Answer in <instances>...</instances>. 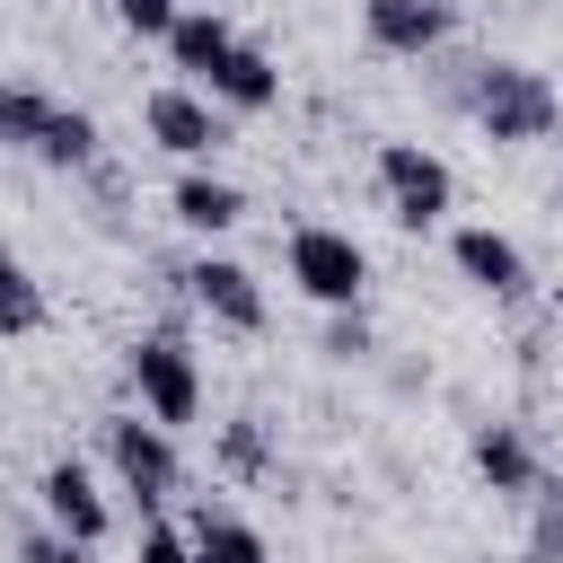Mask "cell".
<instances>
[{"label":"cell","instance_id":"obj_19","mask_svg":"<svg viewBox=\"0 0 563 563\" xmlns=\"http://www.w3.org/2000/svg\"><path fill=\"white\" fill-rule=\"evenodd\" d=\"M114 18H123L132 35H167V26L185 18V0H114Z\"/></svg>","mask_w":563,"mask_h":563},{"label":"cell","instance_id":"obj_15","mask_svg":"<svg viewBox=\"0 0 563 563\" xmlns=\"http://www.w3.org/2000/svg\"><path fill=\"white\" fill-rule=\"evenodd\" d=\"M194 563H273V554H264V537H255L246 519L202 510V519H194Z\"/></svg>","mask_w":563,"mask_h":563},{"label":"cell","instance_id":"obj_5","mask_svg":"<svg viewBox=\"0 0 563 563\" xmlns=\"http://www.w3.org/2000/svg\"><path fill=\"white\" fill-rule=\"evenodd\" d=\"M106 449H114V475H123L141 501H167V493H176V440H167V422L123 413V422H106Z\"/></svg>","mask_w":563,"mask_h":563},{"label":"cell","instance_id":"obj_14","mask_svg":"<svg viewBox=\"0 0 563 563\" xmlns=\"http://www.w3.org/2000/svg\"><path fill=\"white\" fill-rule=\"evenodd\" d=\"M475 475H484L493 493H528V484H537V457H528V440H519L510 422H484V431H475Z\"/></svg>","mask_w":563,"mask_h":563},{"label":"cell","instance_id":"obj_22","mask_svg":"<svg viewBox=\"0 0 563 563\" xmlns=\"http://www.w3.org/2000/svg\"><path fill=\"white\" fill-rule=\"evenodd\" d=\"M220 457H229L238 475H246V466H264V431H255V422H229V440H220Z\"/></svg>","mask_w":563,"mask_h":563},{"label":"cell","instance_id":"obj_8","mask_svg":"<svg viewBox=\"0 0 563 563\" xmlns=\"http://www.w3.org/2000/svg\"><path fill=\"white\" fill-rule=\"evenodd\" d=\"M141 123H150V141L176 150V158H211V150H220V114H211L202 97H185V88H158V97L141 106Z\"/></svg>","mask_w":563,"mask_h":563},{"label":"cell","instance_id":"obj_9","mask_svg":"<svg viewBox=\"0 0 563 563\" xmlns=\"http://www.w3.org/2000/svg\"><path fill=\"white\" fill-rule=\"evenodd\" d=\"M449 255H457V273H466L475 290H493V299H519V290H528V255H519V238H501V229H457Z\"/></svg>","mask_w":563,"mask_h":563},{"label":"cell","instance_id":"obj_4","mask_svg":"<svg viewBox=\"0 0 563 563\" xmlns=\"http://www.w3.org/2000/svg\"><path fill=\"white\" fill-rule=\"evenodd\" d=\"M378 185H387V202H396L405 229H431V220L449 211V194H457L449 167H440L422 141H387V150H378Z\"/></svg>","mask_w":563,"mask_h":563},{"label":"cell","instance_id":"obj_6","mask_svg":"<svg viewBox=\"0 0 563 563\" xmlns=\"http://www.w3.org/2000/svg\"><path fill=\"white\" fill-rule=\"evenodd\" d=\"M361 26H369L378 53H431L457 26V9L449 0H361Z\"/></svg>","mask_w":563,"mask_h":563},{"label":"cell","instance_id":"obj_11","mask_svg":"<svg viewBox=\"0 0 563 563\" xmlns=\"http://www.w3.org/2000/svg\"><path fill=\"white\" fill-rule=\"evenodd\" d=\"M211 97H220V106H238V114H264V106L282 97V70H273L255 44H229V53H220V70H211Z\"/></svg>","mask_w":563,"mask_h":563},{"label":"cell","instance_id":"obj_2","mask_svg":"<svg viewBox=\"0 0 563 563\" xmlns=\"http://www.w3.org/2000/svg\"><path fill=\"white\" fill-rule=\"evenodd\" d=\"M290 282H299L317 308H352L361 282H369V255H361L343 229H290Z\"/></svg>","mask_w":563,"mask_h":563},{"label":"cell","instance_id":"obj_7","mask_svg":"<svg viewBox=\"0 0 563 563\" xmlns=\"http://www.w3.org/2000/svg\"><path fill=\"white\" fill-rule=\"evenodd\" d=\"M35 493H44V519H53L62 537H79V545H97V537H106V493L88 484V466H79V457H53Z\"/></svg>","mask_w":563,"mask_h":563},{"label":"cell","instance_id":"obj_13","mask_svg":"<svg viewBox=\"0 0 563 563\" xmlns=\"http://www.w3.org/2000/svg\"><path fill=\"white\" fill-rule=\"evenodd\" d=\"M229 44H238V26H229L220 9H185V18L167 26V53H176V70H194V79H211Z\"/></svg>","mask_w":563,"mask_h":563},{"label":"cell","instance_id":"obj_10","mask_svg":"<svg viewBox=\"0 0 563 563\" xmlns=\"http://www.w3.org/2000/svg\"><path fill=\"white\" fill-rule=\"evenodd\" d=\"M185 282H194V299H202L220 325H238V334H255V325H264V290H255V273H246V264H229V255H202Z\"/></svg>","mask_w":563,"mask_h":563},{"label":"cell","instance_id":"obj_21","mask_svg":"<svg viewBox=\"0 0 563 563\" xmlns=\"http://www.w3.org/2000/svg\"><path fill=\"white\" fill-rule=\"evenodd\" d=\"M18 563H88V545L53 528V537H26V545H18Z\"/></svg>","mask_w":563,"mask_h":563},{"label":"cell","instance_id":"obj_17","mask_svg":"<svg viewBox=\"0 0 563 563\" xmlns=\"http://www.w3.org/2000/svg\"><path fill=\"white\" fill-rule=\"evenodd\" d=\"M44 325V290H35V273L0 246V334H35Z\"/></svg>","mask_w":563,"mask_h":563},{"label":"cell","instance_id":"obj_24","mask_svg":"<svg viewBox=\"0 0 563 563\" xmlns=\"http://www.w3.org/2000/svg\"><path fill=\"white\" fill-rule=\"evenodd\" d=\"M563 554V493L545 501V519H537V563H554Z\"/></svg>","mask_w":563,"mask_h":563},{"label":"cell","instance_id":"obj_18","mask_svg":"<svg viewBox=\"0 0 563 563\" xmlns=\"http://www.w3.org/2000/svg\"><path fill=\"white\" fill-rule=\"evenodd\" d=\"M44 114H53V106H44L35 88H9V79H0V141H18V150H35V132H44Z\"/></svg>","mask_w":563,"mask_h":563},{"label":"cell","instance_id":"obj_12","mask_svg":"<svg viewBox=\"0 0 563 563\" xmlns=\"http://www.w3.org/2000/svg\"><path fill=\"white\" fill-rule=\"evenodd\" d=\"M167 202H176V220H185V229H202V238H220V229H238V220H246V194H238V185H220V176H202V167H185Z\"/></svg>","mask_w":563,"mask_h":563},{"label":"cell","instance_id":"obj_20","mask_svg":"<svg viewBox=\"0 0 563 563\" xmlns=\"http://www.w3.org/2000/svg\"><path fill=\"white\" fill-rule=\"evenodd\" d=\"M325 352H334V361H361V352H369V325H361L352 308H334V325H325Z\"/></svg>","mask_w":563,"mask_h":563},{"label":"cell","instance_id":"obj_1","mask_svg":"<svg viewBox=\"0 0 563 563\" xmlns=\"http://www.w3.org/2000/svg\"><path fill=\"white\" fill-rule=\"evenodd\" d=\"M475 123H484V141H545L554 123H563V97H554V79L545 70H528V62H484V79H475Z\"/></svg>","mask_w":563,"mask_h":563},{"label":"cell","instance_id":"obj_3","mask_svg":"<svg viewBox=\"0 0 563 563\" xmlns=\"http://www.w3.org/2000/svg\"><path fill=\"white\" fill-rule=\"evenodd\" d=\"M132 387H141V405H150V422H194V405H202V378H194V352L176 343V334H150V343H132Z\"/></svg>","mask_w":563,"mask_h":563},{"label":"cell","instance_id":"obj_16","mask_svg":"<svg viewBox=\"0 0 563 563\" xmlns=\"http://www.w3.org/2000/svg\"><path fill=\"white\" fill-rule=\"evenodd\" d=\"M35 158H53V167H88V158H97V123H88L79 106H53L44 132H35Z\"/></svg>","mask_w":563,"mask_h":563},{"label":"cell","instance_id":"obj_23","mask_svg":"<svg viewBox=\"0 0 563 563\" xmlns=\"http://www.w3.org/2000/svg\"><path fill=\"white\" fill-rule=\"evenodd\" d=\"M141 563H194V537H176V528H141Z\"/></svg>","mask_w":563,"mask_h":563}]
</instances>
